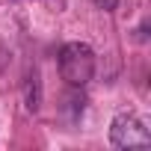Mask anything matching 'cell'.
Here are the masks:
<instances>
[{"instance_id":"obj_1","label":"cell","mask_w":151,"mask_h":151,"mask_svg":"<svg viewBox=\"0 0 151 151\" xmlns=\"http://www.w3.org/2000/svg\"><path fill=\"white\" fill-rule=\"evenodd\" d=\"M59 74L74 89H83L95 77V50L86 42H68L59 47Z\"/></svg>"},{"instance_id":"obj_2","label":"cell","mask_w":151,"mask_h":151,"mask_svg":"<svg viewBox=\"0 0 151 151\" xmlns=\"http://www.w3.org/2000/svg\"><path fill=\"white\" fill-rule=\"evenodd\" d=\"M110 142L116 148H133V145H151V133L145 122L133 113H119L110 122Z\"/></svg>"},{"instance_id":"obj_3","label":"cell","mask_w":151,"mask_h":151,"mask_svg":"<svg viewBox=\"0 0 151 151\" xmlns=\"http://www.w3.org/2000/svg\"><path fill=\"white\" fill-rule=\"evenodd\" d=\"M24 95H27V110L36 113V110L42 107V83H39V71H36V68L27 74V89H24Z\"/></svg>"},{"instance_id":"obj_4","label":"cell","mask_w":151,"mask_h":151,"mask_svg":"<svg viewBox=\"0 0 151 151\" xmlns=\"http://www.w3.org/2000/svg\"><path fill=\"white\" fill-rule=\"evenodd\" d=\"M92 3H95L98 9H104V12H113V9L119 6V0H92Z\"/></svg>"}]
</instances>
